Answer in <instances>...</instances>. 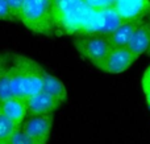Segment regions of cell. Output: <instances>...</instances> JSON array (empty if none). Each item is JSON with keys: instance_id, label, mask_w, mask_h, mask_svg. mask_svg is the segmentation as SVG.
I'll return each instance as SVG.
<instances>
[{"instance_id": "obj_1", "label": "cell", "mask_w": 150, "mask_h": 144, "mask_svg": "<svg viewBox=\"0 0 150 144\" xmlns=\"http://www.w3.org/2000/svg\"><path fill=\"white\" fill-rule=\"evenodd\" d=\"M45 69L24 54H9V78L13 97L28 99L42 91Z\"/></svg>"}, {"instance_id": "obj_2", "label": "cell", "mask_w": 150, "mask_h": 144, "mask_svg": "<svg viewBox=\"0 0 150 144\" xmlns=\"http://www.w3.org/2000/svg\"><path fill=\"white\" fill-rule=\"evenodd\" d=\"M91 9L84 0H53L55 34H80Z\"/></svg>"}, {"instance_id": "obj_3", "label": "cell", "mask_w": 150, "mask_h": 144, "mask_svg": "<svg viewBox=\"0 0 150 144\" xmlns=\"http://www.w3.org/2000/svg\"><path fill=\"white\" fill-rule=\"evenodd\" d=\"M18 21L33 33L44 36L55 34L53 0H25Z\"/></svg>"}, {"instance_id": "obj_4", "label": "cell", "mask_w": 150, "mask_h": 144, "mask_svg": "<svg viewBox=\"0 0 150 144\" xmlns=\"http://www.w3.org/2000/svg\"><path fill=\"white\" fill-rule=\"evenodd\" d=\"M74 45L79 54L93 66L100 69L101 63L112 50L108 36L99 33H80L74 36Z\"/></svg>"}, {"instance_id": "obj_5", "label": "cell", "mask_w": 150, "mask_h": 144, "mask_svg": "<svg viewBox=\"0 0 150 144\" xmlns=\"http://www.w3.org/2000/svg\"><path fill=\"white\" fill-rule=\"evenodd\" d=\"M53 128V115L28 116L21 130L29 136L33 144H47Z\"/></svg>"}, {"instance_id": "obj_6", "label": "cell", "mask_w": 150, "mask_h": 144, "mask_svg": "<svg viewBox=\"0 0 150 144\" xmlns=\"http://www.w3.org/2000/svg\"><path fill=\"white\" fill-rule=\"evenodd\" d=\"M115 8L124 21H150V0H115Z\"/></svg>"}, {"instance_id": "obj_7", "label": "cell", "mask_w": 150, "mask_h": 144, "mask_svg": "<svg viewBox=\"0 0 150 144\" xmlns=\"http://www.w3.org/2000/svg\"><path fill=\"white\" fill-rule=\"evenodd\" d=\"M137 56L128 48H112L109 54L101 63L100 70L111 74H120L130 68L137 60Z\"/></svg>"}, {"instance_id": "obj_8", "label": "cell", "mask_w": 150, "mask_h": 144, "mask_svg": "<svg viewBox=\"0 0 150 144\" xmlns=\"http://www.w3.org/2000/svg\"><path fill=\"white\" fill-rule=\"evenodd\" d=\"M0 113L7 116L16 127L20 128L28 118L26 101L17 97H12L7 101L0 102Z\"/></svg>"}, {"instance_id": "obj_9", "label": "cell", "mask_w": 150, "mask_h": 144, "mask_svg": "<svg viewBox=\"0 0 150 144\" xmlns=\"http://www.w3.org/2000/svg\"><path fill=\"white\" fill-rule=\"evenodd\" d=\"M26 107H28V116H42V115H53L61 105L52 97L40 91L38 94L26 99Z\"/></svg>"}, {"instance_id": "obj_10", "label": "cell", "mask_w": 150, "mask_h": 144, "mask_svg": "<svg viewBox=\"0 0 150 144\" xmlns=\"http://www.w3.org/2000/svg\"><path fill=\"white\" fill-rule=\"evenodd\" d=\"M150 46V21H142L137 25L133 34L132 40H130L128 49L132 53H134L137 57L141 54L146 53V50Z\"/></svg>"}, {"instance_id": "obj_11", "label": "cell", "mask_w": 150, "mask_h": 144, "mask_svg": "<svg viewBox=\"0 0 150 144\" xmlns=\"http://www.w3.org/2000/svg\"><path fill=\"white\" fill-rule=\"evenodd\" d=\"M42 91H44L45 94H47L49 97H52L53 99H55L61 106L67 99V89H66L65 83H63L58 77L47 73L46 70H45V73H44Z\"/></svg>"}, {"instance_id": "obj_12", "label": "cell", "mask_w": 150, "mask_h": 144, "mask_svg": "<svg viewBox=\"0 0 150 144\" xmlns=\"http://www.w3.org/2000/svg\"><path fill=\"white\" fill-rule=\"evenodd\" d=\"M138 24L140 23H134V21H124L113 33L108 36L112 48H127Z\"/></svg>"}, {"instance_id": "obj_13", "label": "cell", "mask_w": 150, "mask_h": 144, "mask_svg": "<svg viewBox=\"0 0 150 144\" xmlns=\"http://www.w3.org/2000/svg\"><path fill=\"white\" fill-rule=\"evenodd\" d=\"M11 54V53H9ZM12 89H11V78H9V57L7 62L0 68V102L12 98Z\"/></svg>"}, {"instance_id": "obj_14", "label": "cell", "mask_w": 150, "mask_h": 144, "mask_svg": "<svg viewBox=\"0 0 150 144\" xmlns=\"http://www.w3.org/2000/svg\"><path fill=\"white\" fill-rule=\"evenodd\" d=\"M17 128L18 127H16L7 116H4L1 113H0V143L8 142L11 135H12Z\"/></svg>"}, {"instance_id": "obj_15", "label": "cell", "mask_w": 150, "mask_h": 144, "mask_svg": "<svg viewBox=\"0 0 150 144\" xmlns=\"http://www.w3.org/2000/svg\"><path fill=\"white\" fill-rule=\"evenodd\" d=\"M8 144H33V142L20 127L11 135V138L8 139Z\"/></svg>"}, {"instance_id": "obj_16", "label": "cell", "mask_w": 150, "mask_h": 144, "mask_svg": "<svg viewBox=\"0 0 150 144\" xmlns=\"http://www.w3.org/2000/svg\"><path fill=\"white\" fill-rule=\"evenodd\" d=\"M7 3H8V5H9V9H11V12H12L15 20L18 21L21 12H23L24 4H25V0H7Z\"/></svg>"}, {"instance_id": "obj_17", "label": "cell", "mask_w": 150, "mask_h": 144, "mask_svg": "<svg viewBox=\"0 0 150 144\" xmlns=\"http://www.w3.org/2000/svg\"><path fill=\"white\" fill-rule=\"evenodd\" d=\"M84 1L92 9H104V8L115 7V0H84Z\"/></svg>"}, {"instance_id": "obj_18", "label": "cell", "mask_w": 150, "mask_h": 144, "mask_svg": "<svg viewBox=\"0 0 150 144\" xmlns=\"http://www.w3.org/2000/svg\"><path fill=\"white\" fill-rule=\"evenodd\" d=\"M0 20L11 21V23L16 21L12 12H11V9H9V5H8L7 0H0Z\"/></svg>"}, {"instance_id": "obj_19", "label": "cell", "mask_w": 150, "mask_h": 144, "mask_svg": "<svg viewBox=\"0 0 150 144\" xmlns=\"http://www.w3.org/2000/svg\"><path fill=\"white\" fill-rule=\"evenodd\" d=\"M141 86H142V90L144 93L150 90V65L149 68L145 70V73H144L142 76V81H141Z\"/></svg>"}, {"instance_id": "obj_20", "label": "cell", "mask_w": 150, "mask_h": 144, "mask_svg": "<svg viewBox=\"0 0 150 144\" xmlns=\"http://www.w3.org/2000/svg\"><path fill=\"white\" fill-rule=\"evenodd\" d=\"M8 57H9V53H0V68L7 62Z\"/></svg>"}, {"instance_id": "obj_21", "label": "cell", "mask_w": 150, "mask_h": 144, "mask_svg": "<svg viewBox=\"0 0 150 144\" xmlns=\"http://www.w3.org/2000/svg\"><path fill=\"white\" fill-rule=\"evenodd\" d=\"M145 97H146V102H148V105H149V107H150V90L145 91Z\"/></svg>"}, {"instance_id": "obj_22", "label": "cell", "mask_w": 150, "mask_h": 144, "mask_svg": "<svg viewBox=\"0 0 150 144\" xmlns=\"http://www.w3.org/2000/svg\"><path fill=\"white\" fill-rule=\"evenodd\" d=\"M146 54H148V56H149V57H150V46H149V49H148V50H146Z\"/></svg>"}, {"instance_id": "obj_23", "label": "cell", "mask_w": 150, "mask_h": 144, "mask_svg": "<svg viewBox=\"0 0 150 144\" xmlns=\"http://www.w3.org/2000/svg\"><path fill=\"white\" fill-rule=\"evenodd\" d=\"M0 144H8V142H3V143H0Z\"/></svg>"}]
</instances>
